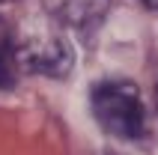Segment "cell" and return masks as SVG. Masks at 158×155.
Returning <instances> with one entry per match:
<instances>
[{"mask_svg":"<svg viewBox=\"0 0 158 155\" xmlns=\"http://www.w3.org/2000/svg\"><path fill=\"white\" fill-rule=\"evenodd\" d=\"M89 104H93L98 125L110 137L134 140L146 128V111H143V102H140V90L131 81L110 78V81L96 84L89 93Z\"/></svg>","mask_w":158,"mask_h":155,"instance_id":"6da1fadb","label":"cell"},{"mask_svg":"<svg viewBox=\"0 0 158 155\" xmlns=\"http://www.w3.org/2000/svg\"><path fill=\"white\" fill-rule=\"evenodd\" d=\"M18 72L45 78H66L75 69V51L60 36H30L18 45L15 42Z\"/></svg>","mask_w":158,"mask_h":155,"instance_id":"7a4b0ae2","label":"cell"},{"mask_svg":"<svg viewBox=\"0 0 158 155\" xmlns=\"http://www.w3.org/2000/svg\"><path fill=\"white\" fill-rule=\"evenodd\" d=\"M42 6L57 24L69 27V30L89 33L105 21L110 0H42Z\"/></svg>","mask_w":158,"mask_h":155,"instance_id":"3957f363","label":"cell"},{"mask_svg":"<svg viewBox=\"0 0 158 155\" xmlns=\"http://www.w3.org/2000/svg\"><path fill=\"white\" fill-rule=\"evenodd\" d=\"M18 63H15V39L9 33V27L0 21V86L12 90L18 81Z\"/></svg>","mask_w":158,"mask_h":155,"instance_id":"277c9868","label":"cell"},{"mask_svg":"<svg viewBox=\"0 0 158 155\" xmlns=\"http://www.w3.org/2000/svg\"><path fill=\"white\" fill-rule=\"evenodd\" d=\"M140 3H146V6H158V0H140Z\"/></svg>","mask_w":158,"mask_h":155,"instance_id":"5b68a950","label":"cell"},{"mask_svg":"<svg viewBox=\"0 0 158 155\" xmlns=\"http://www.w3.org/2000/svg\"><path fill=\"white\" fill-rule=\"evenodd\" d=\"M155 107H158V86H155Z\"/></svg>","mask_w":158,"mask_h":155,"instance_id":"8992f818","label":"cell"},{"mask_svg":"<svg viewBox=\"0 0 158 155\" xmlns=\"http://www.w3.org/2000/svg\"><path fill=\"white\" fill-rule=\"evenodd\" d=\"M0 3H9V0H0Z\"/></svg>","mask_w":158,"mask_h":155,"instance_id":"52a82bcc","label":"cell"}]
</instances>
